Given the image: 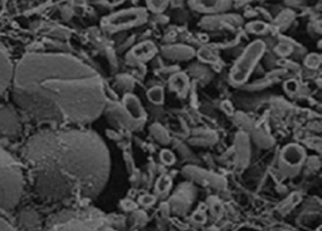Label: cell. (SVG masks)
I'll return each mask as SVG.
<instances>
[{
	"label": "cell",
	"mask_w": 322,
	"mask_h": 231,
	"mask_svg": "<svg viewBox=\"0 0 322 231\" xmlns=\"http://www.w3.org/2000/svg\"><path fill=\"white\" fill-rule=\"evenodd\" d=\"M13 72H14L13 62L10 60L8 53L0 47V94H3L8 88H10Z\"/></svg>",
	"instance_id": "cell-5"
},
{
	"label": "cell",
	"mask_w": 322,
	"mask_h": 231,
	"mask_svg": "<svg viewBox=\"0 0 322 231\" xmlns=\"http://www.w3.org/2000/svg\"><path fill=\"white\" fill-rule=\"evenodd\" d=\"M161 160H163V162L166 163V165H170V163L174 162L173 153L169 152V151H164V152L161 153Z\"/></svg>",
	"instance_id": "cell-13"
},
{
	"label": "cell",
	"mask_w": 322,
	"mask_h": 231,
	"mask_svg": "<svg viewBox=\"0 0 322 231\" xmlns=\"http://www.w3.org/2000/svg\"><path fill=\"white\" fill-rule=\"evenodd\" d=\"M282 156H283L284 161H287L289 165H297L303 158V151L297 147V146L291 145L284 148Z\"/></svg>",
	"instance_id": "cell-6"
},
{
	"label": "cell",
	"mask_w": 322,
	"mask_h": 231,
	"mask_svg": "<svg viewBox=\"0 0 322 231\" xmlns=\"http://www.w3.org/2000/svg\"><path fill=\"white\" fill-rule=\"evenodd\" d=\"M141 202H142L143 205H151V203L153 202V198L152 197H143V198H141Z\"/></svg>",
	"instance_id": "cell-17"
},
{
	"label": "cell",
	"mask_w": 322,
	"mask_h": 231,
	"mask_svg": "<svg viewBox=\"0 0 322 231\" xmlns=\"http://www.w3.org/2000/svg\"><path fill=\"white\" fill-rule=\"evenodd\" d=\"M25 182L22 162L0 147V211H10L18 206Z\"/></svg>",
	"instance_id": "cell-3"
},
{
	"label": "cell",
	"mask_w": 322,
	"mask_h": 231,
	"mask_svg": "<svg viewBox=\"0 0 322 231\" xmlns=\"http://www.w3.org/2000/svg\"><path fill=\"white\" fill-rule=\"evenodd\" d=\"M25 180L45 201L96 197L108 181L111 160L97 133L75 128H48L22 148Z\"/></svg>",
	"instance_id": "cell-2"
},
{
	"label": "cell",
	"mask_w": 322,
	"mask_h": 231,
	"mask_svg": "<svg viewBox=\"0 0 322 231\" xmlns=\"http://www.w3.org/2000/svg\"><path fill=\"white\" fill-rule=\"evenodd\" d=\"M147 95H148V99H150L151 102L156 103V104L161 103V102H163V99H164L163 89H161V88H158V87H155V88H152V89L148 90Z\"/></svg>",
	"instance_id": "cell-9"
},
{
	"label": "cell",
	"mask_w": 322,
	"mask_h": 231,
	"mask_svg": "<svg viewBox=\"0 0 322 231\" xmlns=\"http://www.w3.org/2000/svg\"><path fill=\"white\" fill-rule=\"evenodd\" d=\"M62 231H88L85 227H80V226H67V227L63 228Z\"/></svg>",
	"instance_id": "cell-15"
},
{
	"label": "cell",
	"mask_w": 322,
	"mask_h": 231,
	"mask_svg": "<svg viewBox=\"0 0 322 231\" xmlns=\"http://www.w3.org/2000/svg\"><path fill=\"white\" fill-rule=\"evenodd\" d=\"M287 89H288V92H294V90L297 89V84L296 82H288L287 83Z\"/></svg>",
	"instance_id": "cell-16"
},
{
	"label": "cell",
	"mask_w": 322,
	"mask_h": 231,
	"mask_svg": "<svg viewBox=\"0 0 322 231\" xmlns=\"http://www.w3.org/2000/svg\"><path fill=\"white\" fill-rule=\"evenodd\" d=\"M218 4V0H201V5L205 8H214Z\"/></svg>",
	"instance_id": "cell-14"
},
{
	"label": "cell",
	"mask_w": 322,
	"mask_h": 231,
	"mask_svg": "<svg viewBox=\"0 0 322 231\" xmlns=\"http://www.w3.org/2000/svg\"><path fill=\"white\" fill-rule=\"evenodd\" d=\"M170 83L174 88H176V89L179 90V92L184 90L186 87V80L185 78L181 77V74H176L175 77L173 78V80H170Z\"/></svg>",
	"instance_id": "cell-10"
},
{
	"label": "cell",
	"mask_w": 322,
	"mask_h": 231,
	"mask_svg": "<svg viewBox=\"0 0 322 231\" xmlns=\"http://www.w3.org/2000/svg\"><path fill=\"white\" fill-rule=\"evenodd\" d=\"M0 231H17L14 226L9 222L8 220H5L4 217L0 216Z\"/></svg>",
	"instance_id": "cell-11"
},
{
	"label": "cell",
	"mask_w": 322,
	"mask_h": 231,
	"mask_svg": "<svg viewBox=\"0 0 322 231\" xmlns=\"http://www.w3.org/2000/svg\"><path fill=\"white\" fill-rule=\"evenodd\" d=\"M12 99L40 122L86 125L106 105L100 75L65 54L33 53L14 65Z\"/></svg>",
	"instance_id": "cell-1"
},
{
	"label": "cell",
	"mask_w": 322,
	"mask_h": 231,
	"mask_svg": "<svg viewBox=\"0 0 322 231\" xmlns=\"http://www.w3.org/2000/svg\"><path fill=\"white\" fill-rule=\"evenodd\" d=\"M140 18V15L135 12H125V13H121V14H117L116 17H113L112 19H110L111 24L116 25H130L132 23H136Z\"/></svg>",
	"instance_id": "cell-7"
},
{
	"label": "cell",
	"mask_w": 322,
	"mask_h": 231,
	"mask_svg": "<svg viewBox=\"0 0 322 231\" xmlns=\"http://www.w3.org/2000/svg\"><path fill=\"white\" fill-rule=\"evenodd\" d=\"M125 103H126V108L128 109V113H130L133 118H138L142 116V109H141V107L138 105V102L135 99V98L127 97L125 99Z\"/></svg>",
	"instance_id": "cell-8"
},
{
	"label": "cell",
	"mask_w": 322,
	"mask_h": 231,
	"mask_svg": "<svg viewBox=\"0 0 322 231\" xmlns=\"http://www.w3.org/2000/svg\"><path fill=\"white\" fill-rule=\"evenodd\" d=\"M170 186V180L168 177H163L157 183V190L164 192L165 190H168V187Z\"/></svg>",
	"instance_id": "cell-12"
},
{
	"label": "cell",
	"mask_w": 322,
	"mask_h": 231,
	"mask_svg": "<svg viewBox=\"0 0 322 231\" xmlns=\"http://www.w3.org/2000/svg\"><path fill=\"white\" fill-rule=\"evenodd\" d=\"M120 2H122V0H107V3H110V4H117Z\"/></svg>",
	"instance_id": "cell-18"
},
{
	"label": "cell",
	"mask_w": 322,
	"mask_h": 231,
	"mask_svg": "<svg viewBox=\"0 0 322 231\" xmlns=\"http://www.w3.org/2000/svg\"><path fill=\"white\" fill-rule=\"evenodd\" d=\"M263 43L257 42L246 50V53L236 62L235 67L233 68L230 73V78L234 83H243L248 79L257 60L259 59L261 54L263 53Z\"/></svg>",
	"instance_id": "cell-4"
}]
</instances>
